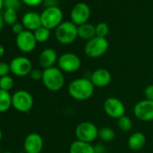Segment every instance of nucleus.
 Instances as JSON below:
<instances>
[{
	"instance_id": "nucleus-1",
	"label": "nucleus",
	"mask_w": 153,
	"mask_h": 153,
	"mask_svg": "<svg viewBox=\"0 0 153 153\" xmlns=\"http://www.w3.org/2000/svg\"><path fill=\"white\" fill-rule=\"evenodd\" d=\"M95 92V86L90 79L79 78L72 80L68 87L69 97L76 101H86L89 99Z\"/></svg>"
},
{
	"instance_id": "nucleus-2",
	"label": "nucleus",
	"mask_w": 153,
	"mask_h": 153,
	"mask_svg": "<svg viewBox=\"0 0 153 153\" xmlns=\"http://www.w3.org/2000/svg\"><path fill=\"white\" fill-rule=\"evenodd\" d=\"M42 81L48 90L51 92L59 91L62 89L65 84L64 73L55 66L43 69Z\"/></svg>"
},
{
	"instance_id": "nucleus-3",
	"label": "nucleus",
	"mask_w": 153,
	"mask_h": 153,
	"mask_svg": "<svg viewBox=\"0 0 153 153\" xmlns=\"http://www.w3.org/2000/svg\"><path fill=\"white\" fill-rule=\"evenodd\" d=\"M55 37L57 41L64 45L70 44L78 38V26L71 21L62 22L55 29Z\"/></svg>"
},
{
	"instance_id": "nucleus-4",
	"label": "nucleus",
	"mask_w": 153,
	"mask_h": 153,
	"mask_svg": "<svg viewBox=\"0 0 153 153\" xmlns=\"http://www.w3.org/2000/svg\"><path fill=\"white\" fill-rule=\"evenodd\" d=\"M108 48L109 42L106 38L96 36L86 42L84 46V52L91 59H97L105 54Z\"/></svg>"
},
{
	"instance_id": "nucleus-5",
	"label": "nucleus",
	"mask_w": 153,
	"mask_h": 153,
	"mask_svg": "<svg viewBox=\"0 0 153 153\" xmlns=\"http://www.w3.org/2000/svg\"><path fill=\"white\" fill-rule=\"evenodd\" d=\"M63 19L62 10L59 7H52L45 8L41 14L42 25L49 30L56 29Z\"/></svg>"
},
{
	"instance_id": "nucleus-6",
	"label": "nucleus",
	"mask_w": 153,
	"mask_h": 153,
	"mask_svg": "<svg viewBox=\"0 0 153 153\" xmlns=\"http://www.w3.org/2000/svg\"><path fill=\"white\" fill-rule=\"evenodd\" d=\"M98 128L91 122H81L75 129L76 140L91 143L98 138Z\"/></svg>"
},
{
	"instance_id": "nucleus-7",
	"label": "nucleus",
	"mask_w": 153,
	"mask_h": 153,
	"mask_svg": "<svg viewBox=\"0 0 153 153\" xmlns=\"http://www.w3.org/2000/svg\"><path fill=\"white\" fill-rule=\"evenodd\" d=\"M33 97L26 90H17L12 95V106L20 113H28L33 106Z\"/></svg>"
},
{
	"instance_id": "nucleus-8",
	"label": "nucleus",
	"mask_w": 153,
	"mask_h": 153,
	"mask_svg": "<svg viewBox=\"0 0 153 153\" xmlns=\"http://www.w3.org/2000/svg\"><path fill=\"white\" fill-rule=\"evenodd\" d=\"M80 66H81V59L75 53L66 52L59 57L58 68L63 73L76 72L80 68Z\"/></svg>"
},
{
	"instance_id": "nucleus-9",
	"label": "nucleus",
	"mask_w": 153,
	"mask_h": 153,
	"mask_svg": "<svg viewBox=\"0 0 153 153\" xmlns=\"http://www.w3.org/2000/svg\"><path fill=\"white\" fill-rule=\"evenodd\" d=\"M10 64L11 72L17 76H26L30 75L33 68L32 61L25 56H17L14 58Z\"/></svg>"
},
{
	"instance_id": "nucleus-10",
	"label": "nucleus",
	"mask_w": 153,
	"mask_h": 153,
	"mask_svg": "<svg viewBox=\"0 0 153 153\" xmlns=\"http://www.w3.org/2000/svg\"><path fill=\"white\" fill-rule=\"evenodd\" d=\"M90 7L88 4L84 2H80L76 4L70 12V20L76 26H79L88 23L90 17Z\"/></svg>"
},
{
	"instance_id": "nucleus-11",
	"label": "nucleus",
	"mask_w": 153,
	"mask_h": 153,
	"mask_svg": "<svg viewBox=\"0 0 153 153\" xmlns=\"http://www.w3.org/2000/svg\"><path fill=\"white\" fill-rule=\"evenodd\" d=\"M105 113L113 119H119L125 114V106L123 103L116 97H108L105 100L104 105Z\"/></svg>"
},
{
	"instance_id": "nucleus-12",
	"label": "nucleus",
	"mask_w": 153,
	"mask_h": 153,
	"mask_svg": "<svg viewBox=\"0 0 153 153\" xmlns=\"http://www.w3.org/2000/svg\"><path fill=\"white\" fill-rule=\"evenodd\" d=\"M16 44L22 52L30 53L35 49L37 42L33 32L25 30L18 35H16Z\"/></svg>"
},
{
	"instance_id": "nucleus-13",
	"label": "nucleus",
	"mask_w": 153,
	"mask_h": 153,
	"mask_svg": "<svg viewBox=\"0 0 153 153\" xmlns=\"http://www.w3.org/2000/svg\"><path fill=\"white\" fill-rule=\"evenodd\" d=\"M133 114L142 122L153 121V101L144 99L138 102L134 105Z\"/></svg>"
},
{
	"instance_id": "nucleus-14",
	"label": "nucleus",
	"mask_w": 153,
	"mask_h": 153,
	"mask_svg": "<svg viewBox=\"0 0 153 153\" xmlns=\"http://www.w3.org/2000/svg\"><path fill=\"white\" fill-rule=\"evenodd\" d=\"M43 139L36 132L28 134L24 141V150L26 153H41L43 149Z\"/></svg>"
},
{
	"instance_id": "nucleus-15",
	"label": "nucleus",
	"mask_w": 153,
	"mask_h": 153,
	"mask_svg": "<svg viewBox=\"0 0 153 153\" xmlns=\"http://www.w3.org/2000/svg\"><path fill=\"white\" fill-rule=\"evenodd\" d=\"M90 80L96 88H105L112 81V75L105 68H97L92 72Z\"/></svg>"
},
{
	"instance_id": "nucleus-16",
	"label": "nucleus",
	"mask_w": 153,
	"mask_h": 153,
	"mask_svg": "<svg viewBox=\"0 0 153 153\" xmlns=\"http://www.w3.org/2000/svg\"><path fill=\"white\" fill-rule=\"evenodd\" d=\"M58 54L54 49L46 48L42 50L39 56V64L43 69L52 68L56 63H58Z\"/></svg>"
},
{
	"instance_id": "nucleus-17",
	"label": "nucleus",
	"mask_w": 153,
	"mask_h": 153,
	"mask_svg": "<svg viewBox=\"0 0 153 153\" xmlns=\"http://www.w3.org/2000/svg\"><path fill=\"white\" fill-rule=\"evenodd\" d=\"M22 24L25 30L34 32L38 28H40L42 25V20H41V15L35 13V12H28L24 15L22 18Z\"/></svg>"
},
{
	"instance_id": "nucleus-18",
	"label": "nucleus",
	"mask_w": 153,
	"mask_h": 153,
	"mask_svg": "<svg viewBox=\"0 0 153 153\" xmlns=\"http://www.w3.org/2000/svg\"><path fill=\"white\" fill-rule=\"evenodd\" d=\"M145 143H146V136L144 133L140 131L133 132L132 134H131L127 141L128 147L131 150H135V151L141 149L144 147Z\"/></svg>"
},
{
	"instance_id": "nucleus-19",
	"label": "nucleus",
	"mask_w": 153,
	"mask_h": 153,
	"mask_svg": "<svg viewBox=\"0 0 153 153\" xmlns=\"http://www.w3.org/2000/svg\"><path fill=\"white\" fill-rule=\"evenodd\" d=\"M69 153H96L91 143L76 140L69 146Z\"/></svg>"
},
{
	"instance_id": "nucleus-20",
	"label": "nucleus",
	"mask_w": 153,
	"mask_h": 153,
	"mask_svg": "<svg viewBox=\"0 0 153 153\" xmlns=\"http://www.w3.org/2000/svg\"><path fill=\"white\" fill-rule=\"evenodd\" d=\"M78 36L87 42L91 40L92 38L97 36L96 33V26L89 23H86L78 26Z\"/></svg>"
},
{
	"instance_id": "nucleus-21",
	"label": "nucleus",
	"mask_w": 153,
	"mask_h": 153,
	"mask_svg": "<svg viewBox=\"0 0 153 153\" xmlns=\"http://www.w3.org/2000/svg\"><path fill=\"white\" fill-rule=\"evenodd\" d=\"M12 107V95L0 89V114L7 112Z\"/></svg>"
},
{
	"instance_id": "nucleus-22",
	"label": "nucleus",
	"mask_w": 153,
	"mask_h": 153,
	"mask_svg": "<svg viewBox=\"0 0 153 153\" xmlns=\"http://www.w3.org/2000/svg\"><path fill=\"white\" fill-rule=\"evenodd\" d=\"M98 138L105 142H110L115 138V131L110 127H103L98 130Z\"/></svg>"
},
{
	"instance_id": "nucleus-23",
	"label": "nucleus",
	"mask_w": 153,
	"mask_h": 153,
	"mask_svg": "<svg viewBox=\"0 0 153 153\" xmlns=\"http://www.w3.org/2000/svg\"><path fill=\"white\" fill-rule=\"evenodd\" d=\"M33 34L36 39V42L42 43L49 40L50 36H51V30H49L43 26H41L40 28H38L36 31L33 32Z\"/></svg>"
},
{
	"instance_id": "nucleus-24",
	"label": "nucleus",
	"mask_w": 153,
	"mask_h": 153,
	"mask_svg": "<svg viewBox=\"0 0 153 153\" xmlns=\"http://www.w3.org/2000/svg\"><path fill=\"white\" fill-rule=\"evenodd\" d=\"M17 11L14 9H5V12L3 13V18L6 25H13L16 23H17Z\"/></svg>"
},
{
	"instance_id": "nucleus-25",
	"label": "nucleus",
	"mask_w": 153,
	"mask_h": 153,
	"mask_svg": "<svg viewBox=\"0 0 153 153\" xmlns=\"http://www.w3.org/2000/svg\"><path fill=\"white\" fill-rule=\"evenodd\" d=\"M117 125L118 128L122 131H129L131 130L132 128V121L131 120V118L127 115H123L122 117H120L117 120Z\"/></svg>"
},
{
	"instance_id": "nucleus-26",
	"label": "nucleus",
	"mask_w": 153,
	"mask_h": 153,
	"mask_svg": "<svg viewBox=\"0 0 153 153\" xmlns=\"http://www.w3.org/2000/svg\"><path fill=\"white\" fill-rule=\"evenodd\" d=\"M14 85H15L14 79L10 75L0 78V89L9 92L14 88Z\"/></svg>"
},
{
	"instance_id": "nucleus-27",
	"label": "nucleus",
	"mask_w": 153,
	"mask_h": 153,
	"mask_svg": "<svg viewBox=\"0 0 153 153\" xmlns=\"http://www.w3.org/2000/svg\"><path fill=\"white\" fill-rule=\"evenodd\" d=\"M109 25L106 23L101 22L96 25V33L98 37L106 38V36L109 34Z\"/></svg>"
},
{
	"instance_id": "nucleus-28",
	"label": "nucleus",
	"mask_w": 153,
	"mask_h": 153,
	"mask_svg": "<svg viewBox=\"0 0 153 153\" xmlns=\"http://www.w3.org/2000/svg\"><path fill=\"white\" fill-rule=\"evenodd\" d=\"M22 1L21 0H4L5 9H14L16 10L20 7Z\"/></svg>"
},
{
	"instance_id": "nucleus-29",
	"label": "nucleus",
	"mask_w": 153,
	"mask_h": 153,
	"mask_svg": "<svg viewBox=\"0 0 153 153\" xmlns=\"http://www.w3.org/2000/svg\"><path fill=\"white\" fill-rule=\"evenodd\" d=\"M10 73H11L10 64L4 62V61H0V78L7 76Z\"/></svg>"
},
{
	"instance_id": "nucleus-30",
	"label": "nucleus",
	"mask_w": 153,
	"mask_h": 153,
	"mask_svg": "<svg viewBox=\"0 0 153 153\" xmlns=\"http://www.w3.org/2000/svg\"><path fill=\"white\" fill-rule=\"evenodd\" d=\"M42 73H43V70H41V69H38V68H33L31 73H30V78L34 80V81H39V80H42Z\"/></svg>"
},
{
	"instance_id": "nucleus-31",
	"label": "nucleus",
	"mask_w": 153,
	"mask_h": 153,
	"mask_svg": "<svg viewBox=\"0 0 153 153\" xmlns=\"http://www.w3.org/2000/svg\"><path fill=\"white\" fill-rule=\"evenodd\" d=\"M144 96H145V99L153 101V84L148 85L145 88V89H144Z\"/></svg>"
},
{
	"instance_id": "nucleus-32",
	"label": "nucleus",
	"mask_w": 153,
	"mask_h": 153,
	"mask_svg": "<svg viewBox=\"0 0 153 153\" xmlns=\"http://www.w3.org/2000/svg\"><path fill=\"white\" fill-rule=\"evenodd\" d=\"M11 27H12V32L14 33H16V35H18L19 33H21L22 32L25 31V27L22 23H16Z\"/></svg>"
},
{
	"instance_id": "nucleus-33",
	"label": "nucleus",
	"mask_w": 153,
	"mask_h": 153,
	"mask_svg": "<svg viewBox=\"0 0 153 153\" xmlns=\"http://www.w3.org/2000/svg\"><path fill=\"white\" fill-rule=\"evenodd\" d=\"M21 1L29 7H37L43 2V0H21Z\"/></svg>"
},
{
	"instance_id": "nucleus-34",
	"label": "nucleus",
	"mask_w": 153,
	"mask_h": 153,
	"mask_svg": "<svg viewBox=\"0 0 153 153\" xmlns=\"http://www.w3.org/2000/svg\"><path fill=\"white\" fill-rule=\"evenodd\" d=\"M46 8L47 7H58V1L57 0H43L42 2Z\"/></svg>"
},
{
	"instance_id": "nucleus-35",
	"label": "nucleus",
	"mask_w": 153,
	"mask_h": 153,
	"mask_svg": "<svg viewBox=\"0 0 153 153\" xmlns=\"http://www.w3.org/2000/svg\"><path fill=\"white\" fill-rule=\"evenodd\" d=\"M94 148H95L96 153H105L106 151L105 147L102 144H97L96 146H94Z\"/></svg>"
},
{
	"instance_id": "nucleus-36",
	"label": "nucleus",
	"mask_w": 153,
	"mask_h": 153,
	"mask_svg": "<svg viewBox=\"0 0 153 153\" xmlns=\"http://www.w3.org/2000/svg\"><path fill=\"white\" fill-rule=\"evenodd\" d=\"M4 26H5V21L3 18V14L0 13V32L3 30Z\"/></svg>"
},
{
	"instance_id": "nucleus-37",
	"label": "nucleus",
	"mask_w": 153,
	"mask_h": 153,
	"mask_svg": "<svg viewBox=\"0 0 153 153\" xmlns=\"http://www.w3.org/2000/svg\"><path fill=\"white\" fill-rule=\"evenodd\" d=\"M5 52H6L5 47L2 44H0V59H1L5 55Z\"/></svg>"
},
{
	"instance_id": "nucleus-38",
	"label": "nucleus",
	"mask_w": 153,
	"mask_h": 153,
	"mask_svg": "<svg viewBox=\"0 0 153 153\" xmlns=\"http://www.w3.org/2000/svg\"><path fill=\"white\" fill-rule=\"evenodd\" d=\"M3 8H4V0H0V13H1Z\"/></svg>"
},
{
	"instance_id": "nucleus-39",
	"label": "nucleus",
	"mask_w": 153,
	"mask_h": 153,
	"mask_svg": "<svg viewBox=\"0 0 153 153\" xmlns=\"http://www.w3.org/2000/svg\"><path fill=\"white\" fill-rule=\"evenodd\" d=\"M2 137H3V133H2V131H1V129H0V140H2Z\"/></svg>"
},
{
	"instance_id": "nucleus-40",
	"label": "nucleus",
	"mask_w": 153,
	"mask_h": 153,
	"mask_svg": "<svg viewBox=\"0 0 153 153\" xmlns=\"http://www.w3.org/2000/svg\"><path fill=\"white\" fill-rule=\"evenodd\" d=\"M2 153H13V152H11V151H3Z\"/></svg>"
},
{
	"instance_id": "nucleus-41",
	"label": "nucleus",
	"mask_w": 153,
	"mask_h": 153,
	"mask_svg": "<svg viewBox=\"0 0 153 153\" xmlns=\"http://www.w3.org/2000/svg\"><path fill=\"white\" fill-rule=\"evenodd\" d=\"M3 151H2V148H1V146H0V153H2Z\"/></svg>"
},
{
	"instance_id": "nucleus-42",
	"label": "nucleus",
	"mask_w": 153,
	"mask_h": 153,
	"mask_svg": "<svg viewBox=\"0 0 153 153\" xmlns=\"http://www.w3.org/2000/svg\"><path fill=\"white\" fill-rule=\"evenodd\" d=\"M18 153H26V152H25V151L24 150V151H20V152H18Z\"/></svg>"
},
{
	"instance_id": "nucleus-43",
	"label": "nucleus",
	"mask_w": 153,
	"mask_h": 153,
	"mask_svg": "<svg viewBox=\"0 0 153 153\" xmlns=\"http://www.w3.org/2000/svg\"><path fill=\"white\" fill-rule=\"evenodd\" d=\"M0 121H1V116H0Z\"/></svg>"
}]
</instances>
